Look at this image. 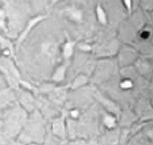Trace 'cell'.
Returning a JSON list of instances; mask_svg holds the SVG:
<instances>
[{
	"instance_id": "6da1fadb",
	"label": "cell",
	"mask_w": 153,
	"mask_h": 145,
	"mask_svg": "<svg viewBox=\"0 0 153 145\" xmlns=\"http://www.w3.org/2000/svg\"><path fill=\"white\" fill-rule=\"evenodd\" d=\"M74 42H68L64 46V50H63V55L65 58H68L71 56L73 53L74 46Z\"/></svg>"
},
{
	"instance_id": "7a4b0ae2",
	"label": "cell",
	"mask_w": 153,
	"mask_h": 145,
	"mask_svg": "<svg viewBox=\"0 0 153 145\" xmlns=\"http://www.w3.org/2000/svg\"><path fill=\"white\" fill-rule=\"evenodd\" d=\"M65 68L61 67V68H58V70L57 71L54 75V79L56 81H61L64 78V75H65Z\"/></svg>"
},
{
	"instance_id": "3957f363",
	"label": "cell",
	"mask_w": 153,
	"mask_h": 145,
	"mask_svg": "<svg viewBox=\"0 0 153 145\" xmlns=\"http://www.w3.org/2000/svg\"><path fill=\"white\" fill-rule=\"evenodd\" d=\"M104 123L108 128H113L115 126V119L111 116H106L105 117Z\"/></svg>"
},
{
	"instance_id": "277c9868",
	"label": "cell",
	"mask_w": 153,
	"mask_h": 145,
	"mask_svg": "<svg viewBox=\"0 0 153 145\" xmlns=\"http://www.w3.org/2000/svg\"><path fill=\"white\" fill-rule=\"evenodd\" d=\"M97 13H98V17H99L100 21L102 23H105L106 22V17H105V15L103 13V12L102 11L101 9H97Z\"/></svg>"
},
{
	"instance_id": "5b68a950",
	"label": "cell",
	"mask_w": 153,
	"mask_h": 145,
	"mask_svg": "<svg viewBox=\"0 0 153 145\" xmlns=\"http://www.w3.org/2000/svg\"><path fill=\"white\" fill-rule=\"evenodd\" d=\"M132 86V83L129 80H125L123 81V82H121V87H122L123 88H124V89H128V88L131 87Z\"/></svg>"
},
{
	"instance_id": "8992f818",
	"label": "cell",
	"mask_w": 153,
	"mask_h": 145,
	"mask_svg": "<svg viewBox=\"0 0 153 145\" xmlns=\"http://www.w3.org/2000/svg\"><path fill=\"white\" fill-rule=\"evenodd\" d=\"M78 111L76 110H74V111H71V116H73V117H76L77 116H78Z\"/></svg>"
}]
</instances>
